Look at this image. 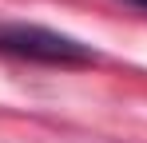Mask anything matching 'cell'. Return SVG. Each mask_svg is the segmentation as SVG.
<instances>
[{
	"mask_svg": "<svg viewBox=\"0 0 147 143\" xmlns=\"http://www.w3.org/2000/svg\"><path fill=\"white\" fill-rule=\"evenodd\" d=\"M0 48L16 56H32V60H48V64H88L92 60L88 44L60 36L52 28H40V24H0Z\"/></svg>",
	"mask_w": 147,
	"mask_h": 143,
	"instance_id": "obj_1",
	"label": "cell"
},
{
	"mask_svg": "<svg viewBox=\"0 0 147 143\" xmlns=\"http://www.w3.org/2000/svg\"><path fill=\"white\" fill-rule=\"evenodd\" d=\"M131 4H139V8H147V0H131Z\"/></svg>",
	"mask_w": 147,
	"mask_h": 143,
	"instance_id": "obj_2",
	"label": "cell"
}]
</instances>
